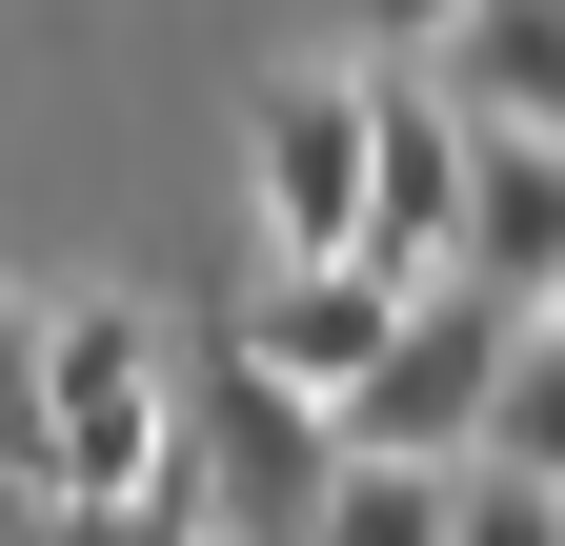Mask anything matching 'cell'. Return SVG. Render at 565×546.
Instances as JSON below:
<instances>
[{
	"label": "cell",
	"instance_id": "obj_1",
	"mask_svg": "<svg viewBox=\"0 0 565 546\" xmlns=\"http://www.w3.org/2000/svg\"><path fill=\"white\" fill-rule=\"evenodd\" d=\"M41 385H61L41 506H141V486H182V465H202L182 365H162V324H141V304H61V324H41Z\"/></svg>",
	"mask_w": 565,
	"mask_h": 546
},
{
	"label": "cell",
	"instance_id": "obj_2",
	"mask_svg": "<svg viewBox=\"0 0 565 546\" xmlns=\"http://www.w3.org/2000/svg\"><path fill=\"white\" fill-rule=\"evenodd\" d=\"M505 365H525V304H505V284H424V324L384 345V385L343 405V445H384V465H484Z\"/></svg>",
	"mask_w": 565,
	"mask_h": 546
},
{
	"label": "cell",
	"instance_id": "obj_3",
	"mask_svg": "<svg viewBox=\"0 0 565 546\" xmlns=\"http://www.w3.org/2000/svg\"><path fill=\"white\" fill-rule=\"evenodd\" d=\"M364 162H384V223L364 263H404V284H465V202H484V122L445 61H364Z\"/></svg>",
	"mask_w": 565,
	"mask_h": 546
},
{
	"label": "cell",
	"instance_id": "obj_4",
	"mask_svg": "<svg viewBox=\"0 0 565 546\" xmlns=\"http://www.w3.org/2000/svg\"><path fill=\"white\" fill-rule=\"evenodd\" d=\"M243 202H263V263H364V223H384L364 82H282V102H263V143H243Z\"/></svg>",
	"mask_w": 565,
	"mask_h": 546
},
{
	"label": "cell",
	"instance_id": "obj_5",
	"mask_svg": "<svg viewBox=\"0 0 565 546\" xmlns=\"http://www.w3.org/2000/svg\"><path fill=\"white\" fill-rule=\"evenodd\" d=\"M404 324H424V284H404V263H263L243 365H263V385H303V405H364Z\"/></svg>",
	"mask_w": 565,
	"mask_h": 546
},
{
	"label": "cell",
	"instance_id": "obj_6",
	"mask_svg": "<svg viewBox=\"0 0 565 546\" xmlns=\"http://www.w3.org/2000/svg\"><path fill=\"white\" fill-rule=\"evenodd\" d=\"M202 465H223L243 506H323V486H343V405L263 385V365L223 345V365H202Z\"/></svg>",
	"mask_w": 565,
	"mask_h": 546
},
{
	"label": "cell",
	"instance_id": "obj_7",
	"mask_svg": "<svg viewBox=\"0 0 565 546\" xmlns=\"http://www.w3.org/2000/svg\"><path fill=\"white\" fill-rule=\"evenodd\" d=\"M465 284H505L525 324L565 304V143H545V122H484V202H465Z\"/></svg>",
	"mask_w": 565,
	"mask_h": 546
},
{
	"label": "cell",
	"instance_id": "obj_8",
	"mask_svg": "<svg viewBox=\"0 0 565 546\" xmlns=\"http://www.w3.org/2000/svg\"><path fill=\"white\" fill-rule=\"evenodd\" d=\"M445 82H465V122H545L565 143V0H484L445 41Z\"/></svg>",
	"mask_w": 565,
	"mask_h": 546
},
{
	"label": "cell",
	"instance_id": "obj_9",
	"mask_svg": "<svg viewBox=\"0 0 565 546\" xmlns=\"http://www.w3.org/2000/svg\"><path fill=\"white\" fill-rule=\"evenodd\" d=\"M303 546H465V465H384V445H343V486L303 506Z\"/></svg>",
	"mask_w": 565,
	"mask_h": 546
},
{
	"label": "cell",
	"instance_id": "obj_10",
	"mask_svg": "<svg viewBox=\"0 0 565 546\" xmlns=\"http://www.w3.org/2000/svg\"><path fill=\"white\" fill-rule=\"evenodd\" d=\"M484 465H525V486H565V324H525L505 405H484Z\"/></svg>",
	"mask_w": 565,
	"mask_h": 546
},
{
	"label": "cell",
	"instance_id": "obj_11",
	"mask_svg": "<svg viewBox=\"0 0 565 546\" xmlns=\"http://www.w3.org/2000/svg\"><path fill=\"white\" fill-rule=\"evenodd\" d=\"M41 465H61V385H41V324L0 304V486L41 506Z\"/></svg>",
	"mask_w": 565,
	"mask_h": 546
},
{
	"label": "cell",
	"instance_id": "obj_12",
	"mask_svg": "<svg viewBox=\"0 0 565 546\" xmlns=\"http://www.w3.org/2000/svg\"><path fill=\"white\" fill-rule=\"evenodd\" d=\"M465 546H565V486H525V465H465Z\"/></svg>",
	"mask_w": 565,
	"mask_h": 546
},
{
	"label": "cell",
	"instance_id": "obj_13",
	"mask_svg": "<svg viewBox=\"0 0 565 546\" xmlns=\"http://www.w3.org/2000/svg\"><path fill=\"white\" fill-rule=\"evenodd\" d=\"M465 21H484V0H364V41H384V61H445Z\"/></svg>",
	"mask_w": 565,
	"mask_h": 546
}]
</instances>
